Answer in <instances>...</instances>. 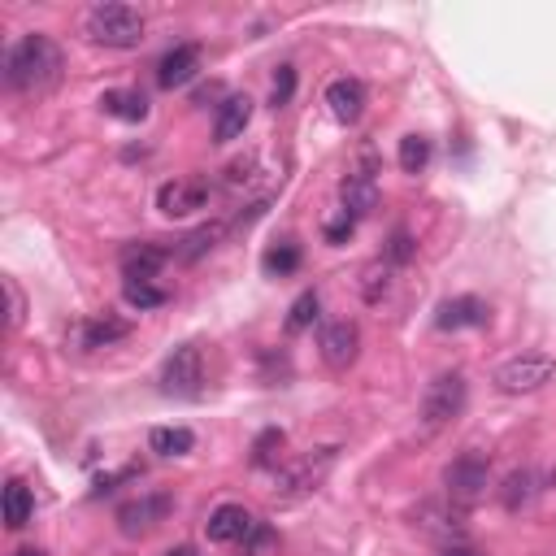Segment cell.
I'll use <instances>...</instances> for the list:
<instances>
[{
    "label": "cell",
    "mask_w": 556,
    "mask_h": 556,
    "mask_svg": "<svg viewBox=\"0 0 556 556\" xmlns=\"http://www.w3.org/2000/svg\"><path fill=\"white\" fill-rule=\"evenodd\" d=\"M61 48L48 35H22V40L5 53V87L22 96H40L61 79Z\"/></svg>",
    "instance_id": "6da1fadb"
},
{
    "label": "cell",
    "mask_w": 556,
    "mask_h": 556,
    "mask_svg": "<svg viewBox=\"0 0 556 556\" xmlns=\"http://www.w3.org/2000/svg\"><path fill=\"white\" fill-rule=\"evenodd\" d=\"M83 35L100 48H135L144 40V14L131 5H92L83 18Z\"/></svg>",
    "instance_id": "7a4b0ae2"
},
{
    "label": "cell",
    "mask_w": 556,
    "mask_h": 556,
    "mask_svg": "<svg viewBox=\"0 0 556 556\" xmlns=\"http://www.w3.org/2000/svg\"><path fill=\"white\" fill-rule=\"evenodd\" d=\"M335 452H339V448H318V452H309L305 461L287 465V470L274 478V500L292 504V500H300V496H313V491L322 487V478L331 474Z\"/></svg>",
    "instance_id": "3957f363"
},
{
    "label": "cell",
    "mask_w": 556,
    "mask_h": 556,
    "mask_svg": "<svg viewBox=\"0 0 556 556\" xmlns=\"http://www.w3.org/2000/svg\"><path fill=\"white\" fill-rule=\"evenodd\" d=\"M444 487H448V500L457 504V509H474V504L487 496V487H491L487 457H478V452H465V457H457L444 470Z\"/></svg>",
    "instance_id": "277c9868"
},
{
    "label": "cell",
    "mask_w": 556,
    "mask_h": 556,
    "mask_svg": "<svg viewBox=\"0 0 556 556\" xmlns=\"http://www.w3.org/2000/svg\"><path fill=\"white\" fill-rule=\"evenodd\" d=\"M200 387H205V352L196 344L174 348L166 357V365H161V391H166V396L192 400V396H200Z\"/></svg>",
    "instance_id": "5b68a950"
},
{
    "label": "cell",
    "mask_w": 556,
    "mask_h": 556,
    "mask_svg": "<svg viewBox=\"0 0 556 556\" xmlns=\"http://www.w3.org/2000/svg\"><path fill=\"white\" fill-rule=\"evenodd\" d=\"M465 409V378L461 374H439L422 396V426L426 431H439L452 417H461Z\"/></svg>",
    "instance_id": "8992f818"
},
{
    "label": "cell",
    "mask_w": 556,
    "mask_h": 556,
    "mask_svg": "<svg viewBox=\"0 0 556 556\" xmlns=\"http://www.w3.org/2000/svg\"><path fill=\"white\" fill-rule=\"evenodd\" d=\"M556 374V361L552 357H513L496 370V387L504 396H530V391L548 387Z\"/></svg>",
    "instance_id": "52a82bcc"
},
{
    "label": "cell",
    "mask_w": 556,
    "mask_h": 556,
    "mask_svg": "<svg viewBox=\"0 0 556 556\" xmlns=\"http://www.w3.org/2000/svg\"><path fill=\"white\" fill-rule=\"evenodd\" d=\"M209 205V183L205 179H174L157 187V209L166 218H192Z\"/></svg>",
    "instance_id": "ba28073f"
},
{
    "label": "cell",
    "mask_w": 556,
    "mask_h": 556,
    "mask_svg": "<svg viewBox=\"0 0 556 556\" xmlns=\"http://www.w3.org/2000/svg\"><path fill=\"white\" fill-rule=\"evenodd\" d=\"M339 200H344L348 218H365V213H374V205H378V183H374V157L370 153H365L361 166L352 170L344 183H339Z\"/></svg>",
    "instance_id": "9c48e42d"
},
{
    "label": "cell",
    "mask_w": 556,
    "mask_h": 556,
    "mask_svg": "<svg viewBox=\"0 0 556 556\" xmlns=\"http://www.w3.org/2000/svg\"><path fill=\"white\" fill-rule=\"evenodd\" d=\"M318 348H322V361L331 365V370H348V365L357 361V352H361L357 322H331V326H322Z\"/></svg>",
    "instance_id": "30bf717a"
},
{
    "label": "cell",
    "mask_w": 556,
    "mask_h": 556,
    "mask_svg": "<svg viewBox=\"0 0 556 556\" xmlns=\"http://www.w3.org/2000/svg\"><path fill=\"white\" fill-rule=\"evenodd\" d=\"M170 509H174L170 496H139L118 509V530L122 535H148L157 522H166Z\"/></svg>",
    "instance_id": "8fae6325"
},
{
    "label": "cell",
    "mask_w": 556,
    "mask_h": 556,
    "mask_svg": "<svg viewBox=\"0 0 556 556\" xmlns=\"http://www.w3.org/2000/svg\"><path fill=\"white\" fill-rule=\"evenodd\" d=\"M166 261H170V252L161 244H126L118 257L126 283H153V278L166 270Z\"/></svg>",
    "instance_id": "7c38bea8"
},
{
    "label": "cell",
    "mask_w": 556,
    "mask_h": 556,
    "mask_svg": "<svg viewBox=\"0 0 556 556\" xmlns=\"http://www.w3.org/2000/svg\"><path fill=\"white\" fill-rule=\"evenodd\" d=\"M205 530L213 543H248V535L257 530V517H252L244 504H222V509L209 513Z\"/></svg>",
    "instance_id": "4fadbf2b"
},
{
    "label": "cell",
    "mask_w": 556,
    "mask_h": 556,
    "mask_svg": "<svg viewBox=\"0 0 556 556\" xmlns=\"http://www.w3.org/2000/svg\"><path fill=\"white\" fill-rule=\"evenodd\" d=\"M487 318H491L487 300L457 296V300H444V305H439L435 326H439V331H470V326H487Z\"/></svg>",
    "instance_id": "5bb4252c"
},
{
    "label": "cell",
    "mask_w": 556,
    "mask_h": 556,
    "mask_svg": "<svg viewBox=\"0 0 556 556\" xmlns=\"http://www.w3.org/2000/svg\"><path fill=\"white\" fill-rule=\"evenodd\" d=\"M196 70H200V48L196 44H179V48H170V53L157 61V83L166 87V92H174V87L192 83Z\"/></svg>",
    "instance_id": "9a60e30c"
},
{
    "label": "cell",
    "mask_w": 556,
    "mask_h": 556,
    "mask_svg": "<svg viewBox=\"0 0 556 556\" xmlns=\"http://www.w3.org/2000/svg\"><path fill=\"white\" fill-rule=\"evenodd\" d=\"M326 105L339 122H357L365 113V83L361 79H335L326 87Z\"/></svg>",
    "instance_id": "2e32d148"
},
{
    "label": "cell",
    "mask_w": 556,
    "mask_h": 556,
    "mask_svg": "<svg viewBox=\"0 0 556 556\" xmlns=\"http://www.w3.org/2000/svg\"><path fill=\"white\" fill-rule=\"evenodd\" d=\"M252 122V96H226V105L218 109V122H213V139L218 144H231L248 131Z\"/></svg>",
    "instance_id": "e0dca14e"
},
{
    "label": "cell",
    "mask_w": 556,
    "mask_h": 556,
    "mask_svg": "<svg viewBox=\"0 0 556 556\" xmlns=\"http://www.w3.org/2000/svg\"><path fill=\"white\" fill-rule=\"evenodd\" d=\"M100 109H105L109 118H122V122H144V118H148V96L118 87V92H105V96H100Z\"/></svg>",
    "instance_id": "ac0fdd59"
},
{
    "label": "cell",
    "mask_w": 556,
    "mask_h": 556,
    "mask_svg": "<svg viewBox=\"0 0 556 556\" xmlns=\"http://www.w3.org/2000/svg\"><path fill=\"white\" fill-rule=\"evenodd\" d=\"M148 448H153L157 457H187V452L196 448V435L187 431V426H157V431L148 435Z\"/></svg>",
    "instance_id": "d6986e66"
},
{
    "label": "cell",
    "mask_w": 556,
    "mask_h": 556,
    "mask_svg": "<svg viewBox=\"0 0 556 556\" xmlns=\"http://www.w3.org/2000/svg\"><path fill=\"white\" fill-rule=\"evenodd\" d=\"M126 335H131V326H126V322L96 318V322L79 326V348H109V344H118V339H126Z\"/></svg>",
    "instance_id": "ffe728a7"
},
{
    "label": "cell",
    "mask_w": 556,
    "mask_h": 556,
    "mask_svg": "<svg viewBox=\"0 0 556 556\" xmlns=\"http://www.w3.org/2000/svg\"><path fill=\"white\" fill-rule=\"evenodd\" d=\"M226 239V222H209V226H200V231H192L183 239V248H179V257L183 261H200L205 252H213Z\"/></svg>",
    "instance_id": "44dd1931"
},
{
    "label": "cell",
    "mask_w": 556,
    "mask_h": 556,
    "mask_svg": "<svg viewBox=\"0 0 556 556\" xmlns=\"http://www.w3.org/2000/svg\"><path fill=\"white\" fill-rule=\"evenodd\" d=\"M31 509H35L31 491L22 487L18 478H14V483H5V526L9 530H22V526L31 522Z\"/></svg>",
    "instance_id": "7402d4cb"
},
{
    "label": "cell",
    "mask_w": 556,
    "mask_h": 556,
    "mask_svg": "<svg viewBox=\"0 0 556 556\" xmlns=\"http://www.w3.org/2000/svg\"><path fill=\"white\" fill-rule=\"evenodd\" d=\"M396 157H400L404 174H422L426 166H431V139H426V135H404Z\"/></svg>",
    "instance_id": "603a6c76"
},
{
    "label": "cell",
    "mask_w": 556,
    "mask_h": 556,
    "mask_svg": "<svg viewBox=\"0 0 556 556\" xmlns=\"http://www.w3.org/2000/svg\"><path fill=\"white\" fill-rule=\"evenodd\" d=\"M318 309H322V296H318V292H300V296L292 300V309H287V335L309 331V326L318 322Z\"/></svg>",
    "instance_id": "cb8c5ba5"
},
{
    "label": "cell",
    "mask_w": 556,
    "mask_h": 556,
    "mask_svg": "<svg viewBox=\"0 0 556 556\" xmlns=\"http://www.w3.org/2000/svg\"><path fill=\"white\" fill-rule=\"evenodd\" d=\"M530 496H535V474H530V470H513L509 478H504V487H500V504H504L509 513L522 509V504H526Z\"/></svg>",
    "instance_id": "d4e9b609"
},
{
    "label": "cell",
    "mask_w": 556,
    "mask_h": 556,
    "mask_svg": "<svg viewBox=\"0 0 556 556\" xmlns=\"http://www.w3.org/2000/svg\"><path fill=\"white\" fill-rule=\"evenodd\" d=\"M287 435L278 431V426H270V431H261L257 439H252V465L257 470H270V465H278V452H283Z\"/></svg>",
    "instance_id": "484cf974"
},
{
    "label": "cell",
    "mask_w": 556,
    "mask_h": 556,
    "mask_svg": "<svg viewBox=\"0 0 556 556\" xmlns=\"http://www.w3.org/2000/svg\"><path fill=\"white\" fill-rule=\"evenodd\" d=\"M122 300H126L131 309L144 313V309H161V305H166L170 292H161V287H153V283H126V287H122Z\"/></svg>",
    "instance_id": "4316f807"
},
{
    "label": "cell",
    "mask_w": 556,
    "mask_h": 556,
    "mask_svg": "<svg viewBox=\"0 0 556 556\" xmlns=\"http://www.w3.org/2000/svg\"><path fill=\"white\" fill-rule=\"evenodd\" d=\"M391 270H396V265H387V261H374V265H365V274H361V296L374 300L378 296H387V287H391Z\"/></svg>",
    "instance_id": "83f0119b"
},
{
    "label": "cell",
    "mask_w": 556,
    "mask_h": 556,
    "mask_svg": "<svg viewBox=\"0 0 556 556\" xmlns=\"http://www.w3.org/2000/svg\"><path fill=\"white\" fill-rule=\"evenodd\" d=\"M261 265H265V274H278V278H283V274H292L296 265H300V248H296V244H278V248L265 252Z\"/></svg>",
    "instance_id": "f1b7e54d"
},
{
    "label": "cell",
    "mask_w": 556,
    "mask_h": 556,
    "mask_svg": "<svg viewBox=\"0 0 556 556\" xmlns=\"http://www.w3.org/2000/svg\"><path fill=\"white\" fill-rule=\"evenodd\" d=\"M292 96H296V70L292 66H278L274 87H270V105L283 109V105H292Z\"/></svg>",
    "instance_id": "f546056e"
},
{
    "label": "cell",
    "mask_w": 556,
    "mask_h": 556,
    "mask_svg": "<svg viewBox=\"0 0 556 556\" xmlns=\"http://www.w3.org/2000/svg\"><path fill=\"white\" fill-rule=\"evenodd\" d=\"M413 235L409 231H391V239H387V265H409L413 261Z\"/></svg>",
    "instance_id": "4dcf8cb0"
},
{
    "label": "cell",
    "mask_w": 556,
    "mask_h": 556,
    "mask_svg": "<svg viewBox=\"0 0 556 556\" xmlns=\"http://www.w3.org/2000/svg\"><path fill=\"white\" fill-rule=\"evenodd\" d=\"M352 231H357V218H348V213H339V218L326 226V244H348Z\"/></svg>",
    "instance_id": "1f68e13d"
},
{
    "label": "cell",
    "mask_w": 556,
    "mask_h": 556,
    "mask_svg": "<svg viewBox=\"0 0 556 556\" xmlns=\"http://www.w3.org/2000/svg\"><path fill=\"white\" fill-rule=\"evenodd\" d=\"M5 296H9V326H18L22 322V309H27V305H22V292H18L14 278H5Z\"/></svg>",
    "instance_id": "d6a6232c"
},
{
    "label": "cell",
    "mask_w": 556,
    "mask_h": 556,
    "mask_svg": "<svg viewBox=\"0 0 556 556\" xmlns=\"http://www.w3.org/2000/svg\"><path fill=\"white\" fill-rule=\"evenodd\" d=\"M439 556H483V552H474V548H461V543H452V548H444Z\"/></svg>",
    "instance_id": "836d02e7"
},
{
    "label": "cell",
    "mask_w": 556,
    "mask_h": 556,
    "mask_svg": "<svg viewBox=\"0 0 556 556\" xmlns=\"http://www.w3.org/2000/svg\"><path fill=\"white\" fill-rule=\"evenodd\" d=\"M166 556H196V548H187V543H179V548H170Z\"/></svg>",
    "instance_id": "e575fe53"
},
{
    "label": "cell",
    "mask_w": 556,
    "mask_h": 556,
    "mask_svg": "<svg viewBox=\"0 0 556 556\" xmlns=\"http://www.w3.org/2000/svg\"><path fill=\"white\" fill-rule=\"evenodd\" d=\"M14 556H44L40 548H22V552H14Z\"/></svg>",
    "instance_id": "d590c367"
}]
</instances>
